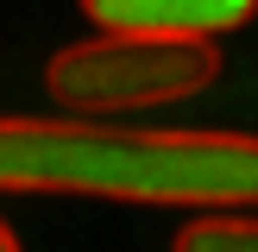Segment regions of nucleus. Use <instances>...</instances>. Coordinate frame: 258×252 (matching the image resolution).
Here are the masks:
<instances>
[{
  "label": "nucleus",
  "mask_w": 258,
  "mask_h": 252,
  "mask_svg": "<svg viewBox=\"0 0 258 252\" xmlns=\"http://www.w3.org/2000/svg\"><path fill=\"white\" fill-rule=\"evenodd\" d=\"M221 76V57L202 38H139V32H101L82 44L57 50L44 63V88L70 113H133V107H164L189 101Z\"/></svg>",
  "instance_id": "2"
},
{
  "label": "nucleus",
  "mask_w": 258,
  "mask_h": 252,
  "mask_svg": "<svg viewBox=\"0 0 258 252\" xmlns=\"http://www.w3.org/2000/svg\"><path fill=\"white\" fill-rule=\"evenodd\" d=\"M7 196H107L151 208H258L252 133H126L88 113L0 120Z\"/></svg>",
  "instance_id": "1"
},
{
  "label": "nucleus",
  "mask_w": 258,
  "mask_h": 252,
  "mask_svg": "<svg viewBox=\"0 0 258 252\" xmlns=\"http://www.w3.org/2000/svg\"><path fill=\"white\" fill-rule=\"evenodd\" d=\"M170 252H258V214L239 208H208L189 227H176Z\"/></svg>",
  "instance_id": "4"
},
{
  "label": "nucleus",
  "mask_w": 258,
  "mask_h": 252,
  "mask_svg": "<svg viewBox=\"0 0 258 252\" xmlns=\"http://www.w3.org/2000/svg\"><path fill=\"white\" fill-rule=\"evenodd\" d=\"M0 252H19V239H13V227L0 221Z\"/></svg>",
  "instance_id": "5"
},
{
  "label": "nucleus",
  "mask_w": 258,
  "mask_h": 252,
  "mask_svg": "<svg viewBox=\"0 0 258 252\" xmlns=\"http://www.w3.org/2000/svg\"><path fill=\"white\" fill-rule=\"evenodd\" d=\"M88 25L101 32H139V38H202L214 44L221 32L258 13V0H82Z\"/></svg>",
  "instance_id": "3"
}]
</instances>
